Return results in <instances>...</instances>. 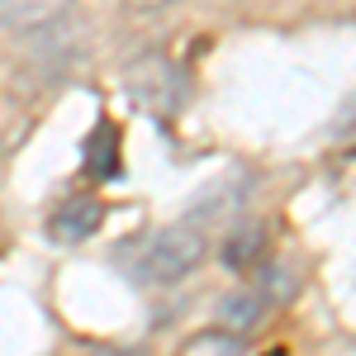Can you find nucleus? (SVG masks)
Segmentation results:
<instances>
[{"mask_svg": "<svg viewBox=\"0 0 356 356\" xmlns=\"http://www.w3.org/2000/svg\"><path fill=\"white\" fill-rule=\"evenodd\" d=\"M124 90H129V100H134L138 110L166 119V114H176L181 105H186L191 81H186V72H181L166 53H143V57H134V62L124 67Z\"/></svg>", "mask_w": 356, "mask_h": 356, "instance_id": "nucleus-1", "label": "nucleus"}, {"mask_svg": "<svg viewBox=\"0 0 356 356\" xmlns=\"http://www.w3.org/2000/svg\"><path fill=\"white\" fill-rule=\"evenodd\" d=\"M204 252H209V238H204L200 223H191V219L166 223L162 233L147 243V257H143L147 280H157V285H176V280H186V275L200 271Z\"/></svg>", "mask_w": 356, "mask_h": 356, "instance_id": "nucleus-2", "label": "nucleus"}, {"mask_svg": "<svg viewBox=\"0 0 356 356\" xmlns=\"http://www.w3.org/2000/svg\"><path fill=\"white\" fill-rule=\"evenodd\" d=\"M100 223H105V200H95V195H72V200H62L53 214H48V238L62 247L72 243H86L90 233H100Z\"/></svg>", "mask_w": 356, "mask_h": 356, "instance_id": "nucleus-3", "label": "nucleus"}, {"mask_svg": "<svg viewBox=\"0 0 356 356\" xmlns=\"http://www.w3.org/2000/svg\"><path fill=\"white\" fill-rule=\"evenodd\" d=\"M76 0H0V33L10 38H29V33H43V29L62 24L72 15Z\"/></svg>", "mask_w": 356, "mask_h": 356, "instance_id": "nucleus-4", "label": "nucleus"}, {"mask_svg": "<svg viewBox=\"0 0 356 356\" xmlns=\"http://www.w3.org/2000/svg\"><path fill=\"white\" fill-rule=\"evenodd\" d=\"M261 247H266V228H261V223L233 228L228 243H223V266H228V271H252L257 257H261Z\"/></svg>", "mask_w": 356, "mask_h": 356, "instance_id": "nucleus-5", "label": "nucleus"}, {"mask_svg": "<svg viewBox=\"0 0 356 356\" xmlns=\"http://www.w3.org/2000/svg\"><path fill=\"white\" fill-rule=\"evenodd\" d=\"M247 342L243 332L233 328H204V332H191L186 342H181V352L176 356H243Z\"/></svg>", "mask_w": 356, "mask_h": 356, "instance_id": "nucleus-6", "label": "nucleus"}, {"mask_svg": "<svg viewBox=\"0 0 356 356\" xmlns=\"http://www.w3.org/2000/svg\"><path fill=\"white\" fill-rule=\"evenodd\" d=\"M86 171L90 176H114L119 171V129L95 124V134L86 138Z\"/></svg>", "mask_w": 356, "mask_h": 356, "instance_id": "nucleus-7", "label": "nucleus"}, {"mask_svg": "<svg viewBox=\"0 0 356 356\" xmlns=\"http://www.w3.org/2000/svg\"><path fill=\"white\" fill-rule=\"evenodd\" d=\"M266 314V304H261V295L257 290H243V295H228V300L219 304V318H223V328H233V332H247L257 318Z\"/></svg>", "mask_w": 356, "mask_h": 356, "instance_id": "nucleus-8", "label": "nucleus"}, {"mask_svg": "<svg viewBox=\"0 0 356 356\" xmlns=\"http://www.w3.org/2000/svg\"><path fill=\"white\" fill-rule=\"evenodd\" d=\"M247 204V186H209V195L195 204V214H200V223L204 219H214V214H228V209H243Z\"/></svg>", "mask_w": 356, "mask_h": 356, "instance_id": "nucleus-9", "label": "nucleus"}, {"mask_svg": "<svg viewBox=\"0 0 356 356\" xmlns=\"http://www.w3.org/2000/svg\"><path fill=\"white\" fill-rule=\"evenodd\" d=\"M295 285H300V280H295V271H290V266H280V261L261 275V290H266V295H275V300H290V295H295Z\"/></svg>", "mask_w": 356, "mask_h": 356, "instance_id": "nucleus-10", "label": "nucleus"}, {"mask_svg": "<svg viewBox=\"0 0 356 356\" xmlns=\"http://www.w3.org/2000/svg\"><path fill=\"white\" fill-rule=\"evenodd\" d=\"M129 10H162V5H176V0H124Z\"/></svg>", "mask_w": 356, "mask_h": 356, "instance_id": "nucleus-11", "label": "nucleus"}, {"mask_svg": "<svg viewBox=\"0 0 356 356\" xmlns=\"http://www.w3.org/2000/svg\"><path fill=\"white\" fill-rule=\"evenodd\" d=\"M347 114H352V119H342V124H337V129H342V134H347V129H352V134H356V105H352V110H347Z\"/></svg>", "mask_w": 356, "mask_h": 356, "instance_id": "nucleus-12", "label": "nucleus"}]
</instances>
